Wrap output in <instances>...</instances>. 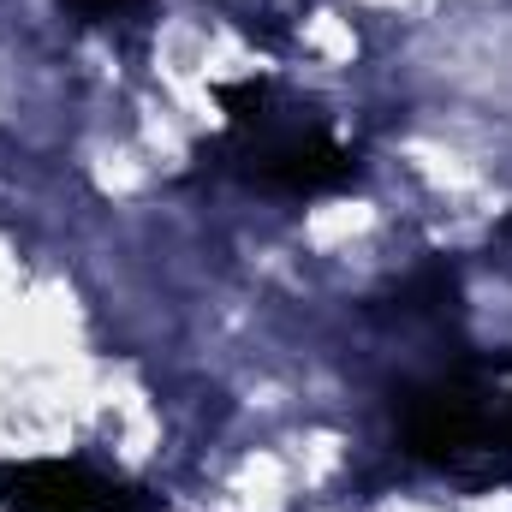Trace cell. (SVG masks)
Masks as SVG:
<instances>
[{"label":"cell","mask_w":512,"mask_h":512,"mask_svg":"<svg viewBox=\"0 0 512 512\" xmlns=\"http://www.w3.org/2000/svg\"><path fill=\"white\" fill-rule=\"evenodd\" d=\"M215 102L227 126L215 137V155L233 179L268 197H328L358 179V149L334 131V120L298 96H286L274 78L215 84Z\"/></svg>","instance_id":"obj_1"},{"label":"cell","mask_w":512,"mask_h":512,"mask_svg":"<svg viewBox=\"0 0 512 512\" xmlns=\"http://www.w3.org/2000/svg\"><path fill=\"white\" fill-rule=\"evenodd\" d=\"M393 435L405 459L435 471H465L495 459V364H453L393 393Z\"/></svg>","instance_id":"obj_2"},{"label":"cell","mask_w":512,"mask_h":512,"mask_svg":"<svg viewBox=\"0 0 512 512\" xmlns=\"http://www.w3.org/2000/svg\"><path fill=\"white\" fill-rule=\"evenodd\" d=\"M0 512H161V495L90 453H18L0 459Z\"/></svg>","instance_id":"obj_3"},{"label":"cell","mask_w":512,"mask_h":512,"mask_svg":"<svg viewBox=\"0 0 512 512\" xmlns=\"http://www.w3.org/2000/svg\"><path fill=\"white\" fill-rule=\"evenodd\" d=\"M495 459H512V370L495 364Z\"/></svg>","instance_id":"obj_4"},{"label":"cell","mask_w":512,"mask_h":512,"mask_svg":"<svg viewBox=\"0 0 512 512\" xmlns=\"http://www.w3.org/2000/svg\"><path fill=\"white\" fill-rule=\"evenodd\" d=\"M66 12H78L84 24H108V18H120V12H131L137 0H60Z\"/></svg>","instance_id":"obj_5"}]
</instances>
